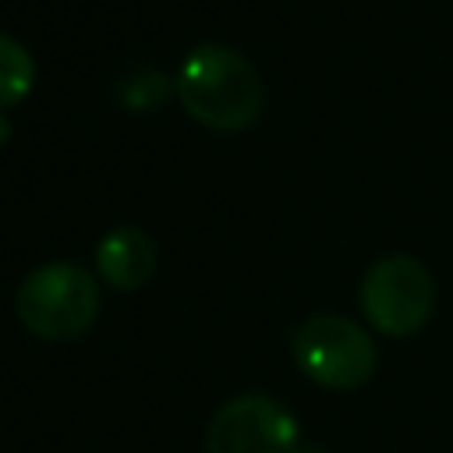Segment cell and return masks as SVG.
Instances as JSON below:
<instances>
[{
  "instance_id": "8992f818",
  "label": "cell",
  "mask_w": 453,
  "mask_h": 453,
  "mask_svg": "<svg viewBox=\"0 0 453 453\" xmlns=\"http://www.w3.org/2000/svg\"><path fill=\"white\" fill-rule=\"evenodd\" d=\"M96 265L103 280L117 290H134L152 276L156 265V244L142 226H113L96 244Z\"/></svg>"
},
{
  "instance_id": "52a82bcc",
  "label": "cell",
  "mask_w": 453,
  "mask_h": 453,
  "mask_svg": "<svg viewBox=\"0 0 453 453\" xmlns=\"http://www.w3.org/2000/svg\"><path fill=\"white\" fill-rule=\"evenodd\" d=\"M35 78V60L32 53L7 32H0V106H11L25 99Z\"/></svg>"
},
{
  "instance_id": "ba28073f",
  "label": "cell",
  "mask_w": 453,
  "mask_h": 453,
  "mask_svg": "<svg viewBox=\"0 0 453 453\" xmlns=\"http://www.w3.org/2000/svg\"><path fill=\"white\" fill-rule=\"evenodd\" d=\"M7 134H11V120H7V113H4V106H0V145L7 142Z\"/></svg>"
},
{
  "instance_id": "3957f363",
  "label": "cell",
  "mask_w": 453,
  "mask_h": 453,
  "mask_svg": "<svg viewBox=\"0 0 453 453\" xmlns=\"http://www.w3.org/2000/svg\"><path fill=\"white\" fill-rule=\"evenodd\" d=\"M294 365L322 389H357L379 368V347L365 326L347 315L319 311L290 333Z\"/></svg>"
},
{
  "instance_id": "7a4b0ae2",
  "label": "cell",
  "mask_w": 453,
  "mask_h": 453,
  "mask_svg": "<svg viewBox=\"0 0 453 453\" xmlns=\"http://www.w3.org/2000/svg\"><path fill=\"white\" fill-rule=\"evenodd\" d=\"M14 308L28 333L42 340H74L99 315V283L78 262H42L21 280Z\"/></svg>"
},
{
  "instance_id": "5b68a950",
  "label": "cell",
  "mask_w": 453,
  "mask_h": 453,
  "mask_svg": "<svg viewBox=\"0 0 453 453\" xmlns=\"http://www.w3.org/2000/svg\"><path fill=\"white\" fill-rule=\"evenodd\" d=\"M301 425L269 393L223 400L205 428V453H301Z\"/></svg>"
},
{
  "instance_id": "9c48e42d",
  "label": "cell",
  "mask_w": 453,
  "mask_h": 453,
  "mask_svg": "<svg viewBox=\"0 0 453 453\" xmlns=\"http://www.w3.org/2000/svg\"><path fill=\"white\" fill-rule=\"evenodd\" d=\"M301 453H326L322 446H301Z\"/></svg>"
},
{
  "instance_id": "277c9868",
  "label": "cell",
  "mask_w": 453,
  "mask_h": 453,
  "mask_svg": "<svg viewBox=\"0 0 453 453\" xmlns=\"http://www.w3.org/2000/svg\"><path fill=\"white\" fill-rule=\"evenodd\" d=\"M357 301L375 333L403 340L428 326L435 311V280L421 258L389 251L365 269Z\"/></svg>"
},
{
  "instance_id": "6da1fadb",
  "label": "cell",
  "mask_w": 453,
  "mask_h": 453,
  "mask_svg": "<svg viewBox=\"0 0 453 453\" xmlns=\"http://www.w3.org/2000/svg\"><path fill=\"white\" fill-rule=\"evenodd\" d=\"M177 96L198 124L237 131L262 110V78L241 50L226 42H198L180 60Z\"/></svg>"
}]
</instances>
